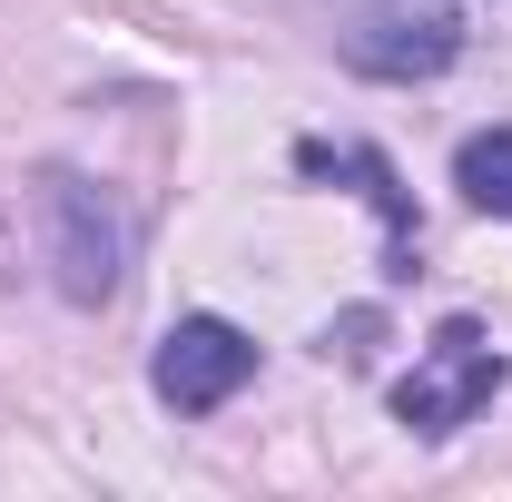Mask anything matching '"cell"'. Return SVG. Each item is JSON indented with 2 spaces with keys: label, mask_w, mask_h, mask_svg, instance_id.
I'll return each instance as SVG.
<instances>
[{
  "label": "cell",
  "mask_w": 512,
  "mask_h": 502,
  "mask_svg": "<svg viewBox=\"0 0 512 502\" xmlns=\"http://www.w3.org/2000/svg\"><path fill=\"white\" fill-rule=\"evenodd\" d=\"M493 394H503V355H493V335H483L473 315H444V325L424 335L414 375L394 384V424L424 434V443H444V434H463Z\"/></svg>",
  "instance_id": "cell-1"
},
{
  "label": "cell",
  "mask_w": 512,
  "mask_h": 502,
  "mask_svg": "<svg viewBox=\"0 0 512 502\" xmlns=\"http://www.w3.org/2000/svg\"><path fill=\"white\" fill-rule=\"evenodd\" d=\"M247 375H256V335L227 325V315H178L148 355V384H158L168 414H217Z\"/></svg>",
  "instance_id": "cell-2"
},
{
  "label": "cell",
  "mask_w": 512,
  "mask_h": 502,
  "mask_svg": "<svg viewBox=\"0 0 512 502\" xmlns=\"http://www.w3.org/2000/svg\"><path fill=\"white\" fill-rule=\"evenodd\" d=\"M345 60L365 79H444L463 60V20L444 0H365L345 30Z\"/></svg>",
  "instance_id": "cell-3"
},
{
  "label": "cell",
  "mask_w": 512,
  "mask_h": 502,
  "mask_svg": "<svg viewBox=\"0 0 512 502\" xmlns=\"http://www.w3.org/2000/svg\"><path fill=\"white\" fill-rule=\"evenodd\" d=\"M50 227H60V296L69 306H109L119 296V256H128L119 207L89 178H50Z\"/></svg>",
  "instance_id": "cell-4"
},
{
  "label": "cell",
  "mask_w": 512,
  "mask_h": 502,
  "mask_svg": "<svg viewBox=\"0 0 512 502\" xmlns=\"http://www.w3.org/2000/svg\"><path fill=\"white\" fill-rule=\"evenodd\" d=\"M453 188L473 197L483 217H512V128H473L453 148Z\"/></svg>",
  "instance_id": "cell-5"
}]
</instances>
